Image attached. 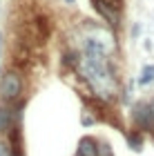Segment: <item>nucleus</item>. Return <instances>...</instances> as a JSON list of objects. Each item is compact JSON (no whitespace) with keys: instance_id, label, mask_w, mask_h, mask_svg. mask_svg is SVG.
<instances>
[{"instance_id":"obj_1","label":"nucleus","mask_w":154,"mask_h":156,"mask_svg":"<svg viewBox=\"0 0 154 156\" xmlns=\"http://www.w3.org/2000/svg\"><path fill=\"white\" fill-rule=\"evenodd\" d=\"M23 89H25V80L18 72L11 69V72L2 74V78H0V96L5 101H18L23 96Z\"/></svg>"},{"instance_id":"obj_2","label":"nucleus","mask_w":154,"mask_h":156,"mask_svg":"<svg viewBox=\"0 0 154 156\" xmlns=\"http://www.w3.org/2000/svg\"><path fill=\"white\" fill-rule=\"evenodd\" d=\"M132 120H134V127L138 132H154V114L150 103H134L132 105Z\"/></svg>"},{"instance_id":"obj_3","label":"nucleus","mask_w":154,"mask_h":156,"mask_svg":"<svg viewBox=\"0 0 154 156\" xmlns=\"http://www.w3.org/2000/svg\"><path fill=\"white\" fill-rule=\"evenodd\" d=\"M76 156H98V140L92 136H85L78 140V154Z\"/></svg>"},{"instance_id":"obj_4","label":"nucleus","mask_w":154,"mask_h":156,"mask_svg":"<svg viewBox=\"0 0 154 156\" xmlns=\"http://www.w3.org/2000/svg\"><path fill=\"white\" fill-rule=\"evenodd\" d=\"M16 123V114L9 107H0V132H11Z\"/></svg>"},{"instance_id":"obj_5","label":"nucleus","mask_w":154,"mask_h":156,"mask_svg":"<svg viewBox=\"0 0 154 156\" xmlns=\"http://www.w3.org/2000/svg\"><path fill=\"white\" fill-rule=\"evenodd\" d=\"M127 145H130V150L132 152H141L143 150V134L138 132V129H132V132H127Z\"/></svg>"},{"instance_id":"obj_6","label":"nucleus","mask_w":154,"mask_h":156,"mask_svg":"<svg viewBox=\"0 0 154 156\" xmlns=\"http://www.w3.org/2000/svg\"><path fill=\"white\" fill-rule=\"evenodd\" d=\"M34 29L38 31L40 42H45V40H47V36H49V23H47V18H45V16L36 18V23H34Z\"/></svg>"},{"instance_id":"obj_7","label":"nucleus","mask_w":154,"mask_h":156,"mask_svg":"<svg viewBox=\"0 0 154 156\" xmlns=\"http://www.w3.org/2000/svg\"><path fill=\"white\" fill-rule=\"evenodd\" d=\"M152 80H154V62H152V65H145V67H143L141 76H138V85H150Z\"/></svg>"},{"instance_id":"obj_8","label":"nucleus","mask_w":154,"mask_h":156,"mask_svg":"<svg viewBox=\"0 0 154 156\" xmlns=\"http://www.w3.org/2000/svg\"><path fill=\"white\" fill-rule=\"evenodd\" d=\"M63 62L69 65V67H76V65H78V56H76L74 51H65V54H63Z\"/></svg>"},{"instance_id":"obj_9","label":"nucleus","mask_w":154,"mask_h":156,"mask_svg":"<svg viewBox=\"0 0 154 156\" xmlns=\"http://www.w3.org/2000/svg\"><path fill=\"white\" fill-rule=\"evenodd\" d=\"M98 156H114L112 145L107 143V140H98Z\"/></svg>"},{"instance_id":"obj_10","label":"nucleus","mask_w":154,"mask_h":156,"mask_svg":"<svg viewBox=\"0 0 154 156\" xmlns=\"http://www.w3.org/2000/svg\"><path fill=\"white\" fill-rule=\"evenodd\" d=\"M0 156H13V150L9 147L7 140H0Z\"/></svg>"},{"instance_id":"obj_11","label":"nucleus","mask_w":154,"mask_h":156,"mask_svg":"<svg viewBox=\"0 0 154 156\" xmlns=\"http://www.w3.org/2000/svg\"><path fill=\"white\" fill-rule=\"evenodd\" d=\"M94 120H96L94 116H87V114H85V116H83V118H81V123H83V125H92V123H94Z\"/></svg>"},{"instance_id":"obj_12","label":"nucleus","mask_w":154,"mask_h":156,"mask_svg":"<svg viewBox=\"0 0 154 156\" xmlns=\"http://www.w3.org/2000/svg\"><path fill=\"white\" fill-rule=\"evenodd\" d=\"M138 31H141V27H138V25L132 27V36H138Z\"/></svg>"},{"instance_id":"obj_13","label":"nucleus","mask_w":154,"mask_h":156,"mask_svg":"<svg viewBox=\"0 0 154 156\" xmlns=\"http://www.w3.org/2000/svg\"><path fill=\"white\" fill-rule=\"evenodd\" d=\"M150 107H152V114H154V98H152V101H150Z\"/></svg>"},{"instance_id":"obj_14","label":"nucleus","mask_w":154,"mask_h":156,"mask_svg":"<svg viewBox=\"0 0 154 156\" xmlns=\"http://www.w3.org/2000/svg\"><path fill=\"white\" fill-rule=\"evenodd\" d=\"M65 2H69V5H74V2H76V0H65Z\"/></svg>"},{"instance_id":"obj_15","label":"nucleus","mask_w":154,"mask_h":156,"mask_svg":"<svg viewBox=\"0 0 154 156\" xmlns=\"http://www.w3.org/2000/svg\"><path fill=\"white\" fill-rule=\"evenodd\" d=\"M0 49H2V36H0Z\"/></svg>"},{"instance_id":"obj_16","label":"nucleus","mask_w":154,"mask_h":156,"mask_svg":"<svg viewBox=\"0 0 154 156\" xmlns=\"http://www.w3.org/2000/svg\"><path fill=\"white\" fill-rule=\"evenodd\" d=\"M13 156H23V154H18V152H13Z\"/></svg>"}]
</instances>
